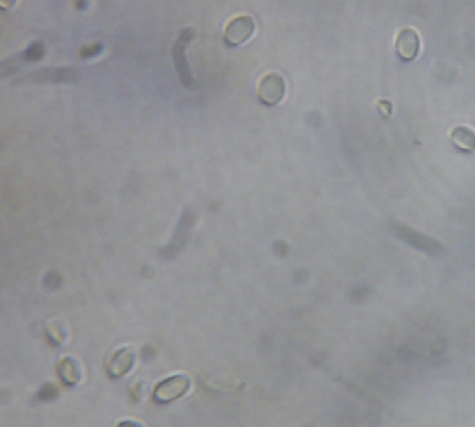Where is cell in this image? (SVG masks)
Returning a JSON list of instances; mask_svg holds the SVG:
<instances>
[{
  "instance_id": "1",
  "label": "cell",
  "mask_w": 475,
  "mask_h": 427,
  "mask_svg": "<svg viewBox=\"0 0 475 427\" xmlns=\"http://www.w3.org/2000/svg\"><path fill=\"white\" fill-rule=\"evenodd\" d=\"M286 94V82L279 72L266 74L258 84V98L268 106L278 105Z\"/></svg>"
},
{
  "instance_id": "2",
  "label": "cell",
  "mask_w": 475,
  "mask_h": 427,
  "mask_svg": "<svg viewBox=\"0 0 475 427\" xmlns=\"http://www.w3.org/2000/svg\"><path fill=\"white\" fill-rule=\"evenodd\" d=\"M256 33V21L251 16H239L230 20L223 31L224 42L229 46H240L246 43Z\"/></svg>"
},
{
  "instance_id": "3",
  "label": "cell",
  "mask_w": 475,
  "mask_h": 427,
  "mask_svg": "<svg viewBox=\"0 0 475 427\" xmlns=\"http://www.w3.org/2000/svg\"><path fill=\"white\" fill-rule=\"evenodd\" d=\"M421 39L414 28H404L396 39V49L403 60L411 62L420 55Z\"/></svg>"
},
{
  "instance_id": "4",
  "label": "cell",
  "mask_w": 475,
  "mask_h": 427,
  "mask_svg": "<svg viewBox=\"0 0 475 427\" xmlns=\"http://www.w3.org/2000/svg\"><path fill=\"white\" fill-rule=\"evenodd\" d=\"M188 387V383L185 379L182 377H176V379H170L168 382H165L163 384L159 386L158 392H156V396L160 401H170L175 399L176 396L182 395Z\"/></svg>"
},
{
  "instance_id": "5",
  "label": "cell",
  "mask_w": 475,
  "mask_h": 427,
  "mask_svg": "<svg viewBox=\"0 0 475 427\" xmlns=\"http://www.w3.org/2000/svg\"><path fill=\"white\" fill-rule=\"evenodd\" d=\"M452 141L453 143L466 152L475 150V133L466 126H459L452 131Z\"/></svg>"
},
{
  "instance_id": "6",
  "label": "cell",
  "mask_w": 475,
  "mask_h": 427,
  "mask_svg": "<svg viewBox=\"0 0 475 427\" xmlns=\"http://www.w3.org/2000/svg\"><path fill=\"white\" fill-rule=\"evenodd\" d=\"M14 1H16V0H0V6H1L3 10H6V9L11 7V6L14 4Z\"/></svg>"
}]
</instances>
